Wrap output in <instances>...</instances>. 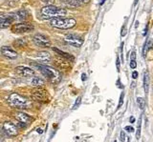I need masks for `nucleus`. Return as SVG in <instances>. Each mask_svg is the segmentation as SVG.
Here are the masks:
<instances>
[{
    "label": "nucleus",
    "mask_w": 153,
    "mask_h": 142,
    "mask_svg": "<svg viewBox=\"0 0 153 142\" xmlns=\"http://www.w3.org/2000/svg\"><path fill=\"white\" fill-rule=\"evenodd\" d=\"M67 10L63 8L56 7L54 5H46L40 10V14L43 19H53L57 17H64L66 15Z\"/></svg>",
    "instance_id": "nucleus-1"
},
{
    "label": "nucleus",
    "mask_w": 153,
    "mask_h": 142,
    "mask_svg": "<svg viewBox=\"0 0 153 142\" xmlns=\"http://www.w3.org/2000/svg\"><path fill=\"white\" fill-rule=\"evenodd\" d=\"M36 66H38V68L41 72L42 75L45 76V77L48 78L52 83H57V82H59L60 79H61V75H60V73L57 70L54 69V68L46 66V65H44V64L43 65L38 64Z\"/></svg>",
    "instance_id": "nucleus-2"
},
{
    "label": "nucleus",
    "mask_w": 153,
    "mask_h": 142,
    "mask_svg": "<svg viewBox=\"0 0 153 142\" xmlns=\"http://www.w3.org/2000/svg\"><path fill=\"white\" fill-rule=\"evenodd\" d=\"M50 24L52 27L60 29V30H69L76 26L77 21L74 18H64V17H57L50 20Z\"/></svg>",
    "instance_id": "nucleus-3"
},
{
    "label": "nucleus",
    "mask_w": 153,
    "mask_h": 142,
    "mask_svg": "<svg viewBox=\"0 0 153 142\" xmlns=\"http://www.w3.org/2000/svg\"><path fill=\"white\" fill-rule=\"evenodd\" d=\"M8 103L12 108L15 109H26L28 108L29 101L26 97L20 96L19 94L13 93L8 97Z\"/></svg>",
    "instance_id": "nucleus-4"
},
{
    "label": "nucleus",
    "mask_w": 153,
    "mask_h": 142,
    "mask_svg": "<svg viewBox=\"0 0 153 142\" xmlns=\"http://www.w3.org/2000/svg\"><path fill=\"white\" fill-rule=\"evenodd\" d=\"M64 40L67 44H69V45L73 46V47H76V48H80V47H81L84 42L83 38L81 37V36L77 35L75 33H69V35H65Z\"/></svg>",
    "instance_id": "nucleus-5"
},
{
    "label": "nucleus",
    "mask_w": 153,
    "mask_h": 142,
    "mask_svg": "<svg viewBox=\"0 0 153 142\" xmlns=\"http://www.w3.org/2000/svg\"><path fill=\"white\" fill-rule=\"evenodd\" d=\"M33 41L36 46L40 48H49L51 46V41L46 35L42 33H36L33 36Z\"/></svg>",
    "instance_id": "nucleus-6"
},
{
    "label": "nucleus",
    "mask_w": 153,
    "mask_h": 142,
    "mask_svg": "<svg viewBox=\"0 0 153 142\" xmlns=\"http://www.w3.org/2000/svg\"><path fill=\"white\" fill-rule=\"evenodd\" d=\"M32 97L36 101L46 102L47 99H48V93H47V90H45V89L41 88V87H36L32 92Z\"/></svg>",
    "instance_id": "nucleus-7"
},
{
    "label": "nucleus",
    "mask_w": 153,
    "mask_h": 142,
    "mask_svg": "<svg viewBox=\"0 0 153 142\" xmlns=\"http://www.w3.org/2000/svg\"><path fill=\"white\" fill-rule=\"evenodd\" d=\"M33 30H34V26L26 22L17 23V24H15L12 27V31L15 33H29V31Z\"/></svg>",
    "instance_id": "nucleus-8"
},
{
    "label": "nucleus",
    "mask_w": 153,
    "mask_h": 142,
    "mask_svg": "<svg viewBox=\"0 0 153 142\" xmlns=\"http://www.w3.org/2000/svg\"><path fill=\"white\" fill-rule=\"evenodd\" d=\"M17 14H3L1 15V18H0V27L2 29L4 28H8L12 25L13 22H15V19H17Z\"/></svg>",
    "instance_id": "nucleus-9"
},
{
    "label": "nucleus",
    "mask_w": 153,
    "mask_h": 142,
    "mask_svg": "<svg viewBox=\"0 0 153 142\" xmlns=\"http://www.w3.org/2000/svg\"><path fill=\"white\" fill-rule=\"evenodd\" d=\"M3 130L7 135L11 137H15L18 135V127L12 121H6L3 124Z\"/></svg>",
    "instance_id": "nucleus-10"
},
{
    "label": "nucleus",
    "mask_w": 153,
    "mask_h": 142,
    "mask_svg": "<svg viewBox=\"0 0 153 142\" xmlns=\"http://www.w3.org/2000/svg\"><path fill=\"white\" fill-rule=\"evenodd\" d=\"M15 72L18 75L23 76V77H31L35 75V71L31 68L24 67V66H18L15 68Z\"/></svg>",
    "instance_id": "nucleus-11"
},
{
    "label": "nucleus",
    "mask_w": 153,
    "mask_h": 142,
    "mask_svg": "<svg viewBox=\"0 0 153 142\" xmlns=\"http://www.w3.org/2000/svg\"><path fill=\"white\" fill-rule=\"evenodd\" d=\"M1 54L9 59H15L17 57V52L8 46L1 47Z\"/></svg>",
    "instance_id": "nucleus-12"
},
{
    "label": "nucleus",
    "mask_w": 153,
    "mask_h": 142,
    "mask_svg": "<svg viewBox=\"0 0 153 142\" xmlns=\"http://www.w3.org/2000/svg\"><path fill=\"white\" fill-rule=\"evenodd\" d=\"M15 118L17 120L18 122H22L25 123V124H29L33 121V118H32L30 115H28L27 114L23 112H17L15 114Z\"/></svg>",
    "instance_id": "nucleus-13"
},
{
    "label": "nucleus",
    "mask_w": 153,
    "mask_h": 142,
    "mask_svg": "<svg viewBox=\"0 0 153 142\" xmlns=\"http://www.w3.org/2000/svg\"><path fill=\"white\" fill-rule=\"evenodd\" d=\"M55 64L59 68H60V69H69L70 68L69 60L64 58V57L62 56L57 57V58L55 59Z\"/></svg>",
    "instance_id": "nucleus-14"
},
{
    "label": "nucleus",
    "mask_w": 153,
    "mask_h": 142,
    "mask_svg": "<svg viewBox=\"0 0 153 142\" xmlns=\"http://www.w3.org/2000/svg\"><path fill=\"white\" fill-rule=\"evenodd\" d=\"M60 2L63 3L66 7H69L71 9H75V8L80 7L81 3L78 0H60Z\"/></svg>",
    "instance_id": "nucleus-15"
},
{
    "label": "nucleus",
    "mask_w": 153,
    "mask_h": 142,
    "mask_svg": "<svg viewBox=\"0 0 153 142\" xmlns=\"http://www.w3.org/2000/svg\"><path fill=\"white\" fill-rule=\"evenodd\" d=\"M38 59L39 60V62L48 63L51 61V56H50L49 52H38Z\"/></svg>",
    "instance_id": "nucleus-16"
},
{
    "label": "nucleus",
    "mask_w": 153,
    "mask_h": 142,
    "mask_svg": "<svg viewBox=\"0 0 153 142\" xmlns=\"http://www.w3.org/2000/svg\"><path fill=\"white\" fill-rule=\"evenodd\" d=\"M53 51L56 52V54H59V56L64 57V58L68 59V60H69V61H74V59H75V57H74V56H72V54H67V52H63V51H60V50L57 49V48H53Z\"/></svg>",
    "instance_id": "nucleus-17"
},
{
    "label": "nucleus",
    "mask_w": 153,
    "mask_h": 142,
    "mask_svg": "<svg viewBox=\"0 0 153 142\" xmlns=\"http://www.w3.org/2000/svg\"><path fill=\"white\" fill-rule=\"evenodd\" d=\"M144 93H146V94H148V91H149V73H148V71L144 72Z\"/></svg>",
    "instance_id": "nucleus-18"
},
{
    "label": "nucleus",
    "mask_w": 153,
    "mask_h": 142,
    "mask_svg": "<svg viewBox=\"0 0 153 142\" xmlns=\"http://www.w3.org/2000/svg\"><path fill=\"white\" fill-rule=\"evenodd\" d=\"M152 48H153V41L152 40H148L146 44H144V49H143V56L146 57L147 52L150 51V50H151Z\"/></svg>",
    "instance_id": "nucleus-19"
},
{
    "label": "nucleus",
    "mask_w": 153,
    "mask_h": 142,
    "mask_svg": "<svg viewBox=\"0 0 153 142\" xmlns=\"http://www.w3.org/2000/svg\"><path fill=\"white\" fill-rule=\"evenodd\" d=\"M27 45V41L25 39H17L14 42V46L17 47V48H22V47H25Z\"/></svg>",
    "instance_id": "nucleus-20"
},
{
    "label": "nucleus",
    "mask_w": 153,
    "mask_h": 142,
    "mask_svg": "<svg viewBox=\"0 0 153 142\" xmlns=\"http://www.w3.org/2000/svg\"><path fill=\"white\" fill-rule=\"evenodd\" d=\"M32 84H33L34 86H36V87H41V86H43L44 81L42 80L41 78L34 77L33 79H32Z\"/></svg>",
    "instance_id": "nucleus-21"
},
{
    "label": "nucleus",
    "mask_w": 153,
    "mask_h": 142,
    "mask_svg": "<svg viewBox=\"0 0 153 142\" xmlns=\"http://www.w3.org/2000/svg\"><path fill=\"white\" fill-rule=\"evenodd\" d=\"M16 14H17L18 19H21V20H25L26 18L28 17V15H29L28 12H26L25 10H18Z\"/></svg>",
    "instance_id": "nucleus-22"
},
{
    "label": "nucleus",
    "mask_w": 153,
    "mask_h": 142,
    "mask_svg": "<svg viewBox=\"0 0 153 142\" xmlns=\"http://www.w3.org/2000/svg\"><path fill=\"white\" fill-rule=\"evenodd\" d=\"M141 129H142V116L138 120V126H137V131H136V138L138 140L141 137V131H142Z\"/></svg>",
    "instance_id": "nucleus-23"
},
{
    "label": "nucleus",
    "mask_w": 153,
    "mask_h": 142,
    "mask_svg": "<svg viewBox=\"0 0 153 142\" xmlns=\"http://www.w3.org/2000/svg\"><path fill=\"white\" fill-rule=\"evenodd\" d=\"M137 104H138L140 109L144 110V107H146V100H144L143 97H138V98H137Z\"/></svg>",
    "instance_id": "nucleus-24"
},
{
    "label": "nucleus",
    "mask_w": 153,
    "mask_h": 142,
    "mask_svg": "<svg viewBox=\"0 0 153 142\" xmlns=\"http://www.w3.org/2000/svg\"><path fill=\"white\" fill-rule=\"evenodd\" d=\"M80 103H81V96H78V98H77V100H76V102H75V104H74V106H73L72 109H73V110L78 109V108L80 107Z\"/></svg>",
    "instance_id": "nucleus-25"
},
{
    "label": "nucleus",
    "mask_w": 153,
    "mask_h": 142,
    "mask_svg": "<svg viewBox=\"0 0 153 142\" xmlns=\"http://www.w3.org/2000/svg\"><path fill=\"white\" fill-rule=\"evenodd\" d=\"M123 97H125V93H123L121 94V96H120V100H119V104H118V107H117V110L119 109H121V107L123 106Z\"/></svg>",
    "instance_id": "nucleus-26"
},
{
    "label": "nucleus",
    "mask_w": 153,
    "mask_h": 142,
    "mask_svg": "<svg viewBox=\"0 0 153 142\" xmlns=\"http://www.w3.org/2000/svg\"><path fill=\"white\" fill-rule=\"evenodd\" d=\"M120 141L125 142V133L123 132V131H121V133H120Z\"/></svg>",
    "instance_id": "nucleus-27"
},
{
    "label": "nucleus",
    "mask_w": 153,
    "mask_h": 142,
    "mask_svg": "<svg viewBox=\"0 0 153 142\" xmlns=\"http://www.w3.org/2000/svg\"><path fill=\"white\" fill-rule=\"evenodd\" d=\"M129 66H130L131 69H136V67H137V62H136V60H130Z\"/></svg>",
    "instance_id": "nucleus-28"
},
{
    "label": "nucleus",
    "mask_w": 153,
    "mask_h": 142,
    "mask_svg": "<svg viewBox=\"0 0 153 142\" xmlns=\"http://www.w3.org/2000/svg\"><path fill=\"white\" fill-rule=\"evenodd\" d=\"M125 130L126 131V132H128V133H133L134 132V128L131 127V126H125Z\"/></svg>",
    "instance_id": "nucleus-29"
},
{
    "label": "nucleus",
    "mask_w": 153,
    "mask_h": 142,
    "mask_svg": "<svg viewBox=\"0 0 153 142\" xmlns=\"http://www.w3.org/2000/svg\"><path fill=\"white\" fill-rule=\"evenodd\" d=\"M43 3H46V5H52L55 2V0H41Z\"/></svg>",
    "instance_id": "nucleus-30"
},
{
    "label": "nucleus",
    "mask_w": 153,
    "mask_h": 142,
    "mask_svg": "<svg viewBox=\"0 0 153 142\" xmlns=\"http://www.w3.org/2000/svg\"><path fill=\"white\" fill-rule=\"evenodd\" d=\"M17 127L18 128H26V127H27V124H25V123H22V122H18L17 123Z\"/></svg>",
    "instance_id": "nucleus-31"
},
{
    "label": "nucleus",
    "mask_w": 153,
    "mask_h": 142,
    "mask_svg": "<svg viewBox=\"0 0 153 142\" xmlns=\"http://www.w3.org/2000/svg\"><path fill=\"white\" fill-rule=\"evenodd\" d=\"M121 35H122V36H125L126 35V27H125V25L122 28V33H121Z\"/></svg>",
    "instance_id": "nucleus-32"
},
{
    "label": "nucleus",
    "mask_w": 153,
    "mask_h": 142,
    "mask_svg": "<svg viewBox=\"0 0 153 142\" xmlns=\"http://www.w3.org/2000/svg\"><path fill=\"white\" fill-rule=\"evenodd\" d=\"M139 76V73L138 72H136V71H134V72L132 73V77L134 78V79H136V78H138Z\"/></svg>",
    "instance_id": "nucleus-33"
},
{
    "label": "nucleus",
    "mask_w": 153,
    "mask_h": 142,
    "mask_svg": "<svg viewBox=\"0 0 153 142\" xmlns=\"http://www.w3.org/2000/svg\"><path fill=\"white\" fill-rule=\"evenodd\" d=\"M116 65H117V71L120 72V59L119 57H117V61H116Z\"/></svg>",
    "instance_id": "nucleus-34"
},
{
    "label": "nucleus",
    "mask_w": 153,
    "mask_h": 142,
    "mask_svg": "<svg viewBox=\"0 0 153 142\" xmlns=\"http://www.w3.org/2000/svg\"><path fill=\"white\" fill-rule=\"evenodd\" d=\"M135 57H136V52H133L132 54H131V58H130V60H135Z\"/></svg>",
    "instance_id": "nucleus-35"
},
{
    "label": "nucleus",
    "mask_w": 153,
    "mask_h": 142,
    "mask_svg": "<svg viewBox=\"0 0 153 142\" xmlns=\"http://www.w3.org/2000/svg\"><path fill=\"white\" fill-rule=\"evenodd\" d=\"M78 1H80V3H89L90 2V0H78Z\"/></svg>",
    "instance_id": "nucleus-36"
},
{
    "label": "nucleus",
    "mask_w": 153,
    "mask_h": 142,
    "mask_svg": "<svg viewBox=\"0 0 153 142\" xmlns=\"http://www.w3.org/2000/svg\"><path fill=\"white\" fill-rule=\"evenodd\" d=\"M129 121H130V123H134V122H135V117H134V116H131V117H130V119H129Z\"/></svg>",
    "instance_id": "nucleus-37"
},
{
    "label": "nucleus",
    "mask_w": 153,
    "mask_h": 142,
    "mask_svg": "<svg viewBox=\"0 0 153 142\" xmlns=\"http://www.w3.org/2000/svg\"><path fill=\"white\" fill-rule=\"evenodd\" d=\"M82 77H81V79H82V81H84V80H86V75L85 73H82Z\"/></svg>",
    "instance_id": "nucleus-38"
},
{
    "label": "nucleus",
    "mask_w": 153,
    "mask_h": 142,
    "mask_svg": "<svg viewBox=\"0 0 153 142\" xmlns=\"http://www.w3.org/2000/svg\"><path fill=\"white\" fill-rule=\"evenodd\" d=\"M36 131H38V133H43V132H42V131L40 130V129H38V130H36Z\"/></svg>",
    "instance_id": "nucleus-39"
},
{
    "label": "nucleus",
    "mask_w": 153,
    "mask_h": 142,
    "mask_svg": "<svg viewBox=\"0 0 153 142\" xmlns=\"http://www.w3.org/2000/svg\"><path fill=\"white\" fill-rule=\"evenodd\" d=\"M104 2H105V0H102V1L100 2V5H102V4L104 3Z\"/></svg>",
    "instance_id": "nucleus-40"
},
{
    "label": "nucleus",
    "mask_w": 153,
    "mask_h": 142,
    "mask_svg": "<svg viewBox=\"0 0 153 142\" xmlns=\"http://www.w3.org/2000/svg\"><path fill=\"white\" fill-rule=\"evenodd\" d=\"M139 0H135V3H134V5H137V3H138Z\"/></svg>",
    "instance_id": "nucleus-41"
},
{
    "label": "nucleus",
    "mask_w": 153,
    "mask_h": 142,
    "mask_svg": "<svg viewBox=\"0 0 153 142\" xmlns=\"http://www.w3.org/2000/svg\"><path fill=\"white\" fill-rule=\"evenodd\" d=\"M114 142H117V141H116V140H114Z\"/></svg>",
    "instance_id": "nucleus-42"
}]
</instances>
